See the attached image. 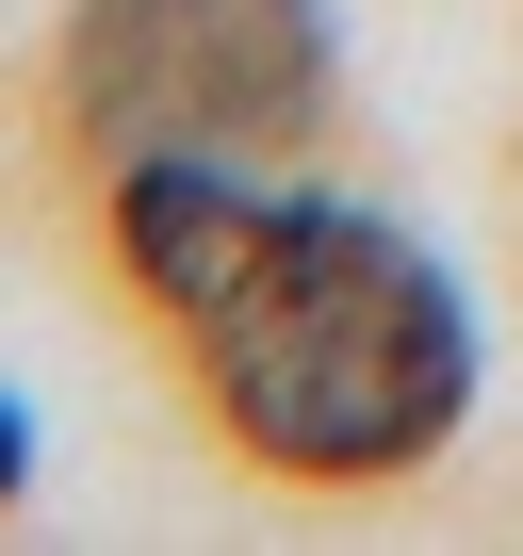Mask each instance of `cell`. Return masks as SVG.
Wrapping results in <instances>:
<instances>
[{"mask_svg":"<svg viewBox=\"0 0 523 556\" xmlns=\"http://www.w3.org/2000/svg\"><path fill=\"white\" fill-rule=\"evenodd\" d=\"M17 475H34V426H17V409H0V507H17Z\"/></svg>","mask_w":523,"mask_h":556,"instance_id":"cell-3","label":"cell"},{"mask_svg":"<svg viewBox=\"0 0 523 556\" xmlns=\"http://www.w3.org/2000/svg\"><path fill=\"white\" fill-rule=\"evenodd\" d=\"M115 245L180 312L245 458H279L311 491H377V475L442 458V426L474 393V328L409 229H377L344 197H262L213 148H131Z\"/></svg>","mask_w":523,"mask_h":556,"instance_id":"cell-1","label":"cell"},{"mask_svg":"<svg viewBox=\"0 0 523 556\" xmlns=\"http://www.w3.org/2000/svg\"><path fill=\"white\" fill-rule=\"evenodd\" d=\"M82 131L131 148H279L328 115V0H82L66 34Z\"/></svg>","mask_w":523,"mask_h":556,"instance_id":"cell-2","label":"cell"}]
</instances>
